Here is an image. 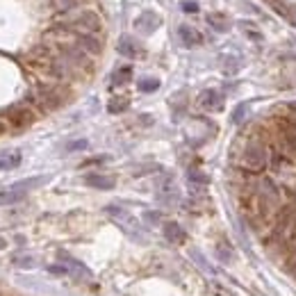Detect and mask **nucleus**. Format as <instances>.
<instances>
[{"label": "nucleus", "instance_id": "1a4fd4ad", "mask_svg": "<svg viewBox=\"0 0 296 296\" xmlns=\"http://www.w3.org/2000/svg\"><path fill=\"white\" fill-rule=\"evenodd\" d=\"M198 103H201V107H205V110H221V103H223V98H221V93L214 92V89H207V92L201 93V98H198Z\"/></svg>", "mask_w": 296, "mask_h": 296}, {"label": "nucleus", "instance_id": "4be33fe9", "mask_svg": "<svg viewBox=\"0 0 296 296\" xmlns=\"http://www.w3.org/2000/svg\"><path fill=\"white\" fill-rule=\"evenodd\" d=\"M85 148H87V139H78V141L66 144V153H73V150H85Z\"/></svg>", "mask_w": 296, "mask_h": 296}, {"label": "nucleus", "instance_id": "a211bd4d", "mask_svg": "<svg viewBox=\"0 0 296 296\" xmlns=\"http://www.w3.org/2000/svg\"><path fill=\"white\" fill-rule=\"evenodd\" d=\"M207 23H210L217 32H226V30H228V21L221 14H210V16H207Z\"/></svg>", "mask_w": 296, "mask_h": 296}, {"label": "nucleus", "instance_id": "412c9836", "mask_svg": "<svg viewBox=\"0 0 296 296\" xmlns=\"http://www.w3.org/2000/svg\"><path fill=\"white\" fill-rule=\"evenodd\" d=\"M187 178H189L191 183H196V185H207V176H205V173H201V171L191 169L189 173H187Z\"/></svg>", "mask_w": 296, "mask_h": 296}, {"label": "nucleus", "instance_id": "9d476101", "mask_svg": "<svg viewBox=\"0 0 296 296\" xmlns=\"http://www.w3.org/2000/svg\"><path fill=\"white\" fill-rule=\"evenodd\" d=\"M178 37H180V41H183L187 48H194V46H198V43L203 41V37L198 35L194 28H189V25H180V28H178Z\"/></svg>", "mask_w": 296, "mask_h": 296}, {"label": "nucleus", "instance_id": "aec40b11", "mask_svg": "<svg viewBox=\"0 0 296 296\" xmlns=\"http://www.w3.org/2000/svg\"><path fill=\"white\" fill-rule=\"evenodd\" d=\"M107 110H110L112 114L123 112V110H128V98H112L110 100V105H107Z\"/></svg>", "mask_w": 296, "mask_h": 296}, {"label": "nucleus", "instance_id": "dca6fc26", "mask_svg": "<svg viewBox=\"0 0 296 296\" xmlns=\"http://www.w3.org/2000/svg\"><path fill=\"white\" fill-rule=\"evenodd\" d=\"M282 148H285V155L296 157V134L294 132L282 134Z\"/></svg>", "mask_w": 296, "mask_h": 296}, {"label": "nucleus", "instance_id": "b1692460", "mask_svg": "<svg viewBox=\"0 0 296 296\" xmlns=\"http://www.w3.org/2000/svg\"><path fill=\"white\" fill-rule=\"evenodd\" d=\"M244 114H246V105H240L237 110H235V114H233V121H235V123H240V121L244 119Z\"/></svg>", "mask_w": 296, "mask_h": 296}, {"label": "nucleus", "instance_id": "20e7f679", "mask_svg": "<svg viewBox=\"0 0 296 296\" xmlns=\"http://www.w3.org/2000/svg\"><path fill=\"white\" fill-rule=\"evenodd\" d=\"M294 223H296V210L292 207V205H287V207H280V210H278V214H276L274 230H276V233L292 230V226H294Z\"/></svg>", "mask_w": 296, "mask_h": 296}, {"label": "nucleus", "instance_id": "5701e85b", "mask_svg": "<svg viewBox=\"0 0 296 296\" xmlns=\"http://www.w3.org/2000/svg\"><path fill=\"white\" fill-rule=\"evenodd\" d=\"M180 7H183V12H187V14H196L198 12V5L194 2V0H183Z\"/></svg>", "mask_w": 296, "mask_h": 296}, {"label": "nucleus", "instance_id": "ddd939ff", "mask_svg": "<svg viewBox=\"0 0 296 296\" xmlns=\"http://www.w3.org/2000/svg\"><path fill=\"white\" fill-rule=\"evenodd\" d=\"M164 237L171 241V244H183L185 241V230L178 223H173V221H169V223H164Z\"/></svg>", "mask_w": 296, "mask_h": 296}, {"label": "nucleus", "instance_id": "2eb2a0df", "mask_svg": "<svg viewBox=\"0 0 296 296\" xmlns=\"http://www.w3.org/2000/svg\"><path fill=\"white\" fill-rule=\"evenodd\" d=\"M43 183V178H28V180H21V183H14L12 185V189L16 191H23V194H28L32 187H39Z\"/></svg>", "mask_w": 296, "mask_h": 296}, {"label": "nucleus", "instance_id": "a878e982", "mask_svg": "<svg viewBox=\"0 0 296 296\" xmlns=\"http://www.w3.org/2000/svg\"><path fill=\"white\" fill-rule=\"evenodd\" d=\"M48 271H50V274H66L69 269H66V267H57V264H53V267H48Z\"/></svg>", "mask_w": 296, "mask_h": 296}, {"label": "nucleus", "instance_id": "4468645a", "mask_svg": "<svg viewBox=\"0 0 296 296\" xmlns=\"http://www.w3.org/2000/svg\"><path fill=\"white\" fill-rule=\"evenodd\" d=\"M119 53H121V55H126V57H137V55H139V46H137L130 37H121Z\"/></svg>", "mask_w": 296, "mask_h": 296}, {"label": "nucleus", "instance_id": "cd10ccee", "mask_svg": "<svg viewBox=\"0 0 296 296\" xmlns=\"http://www.w3.org/2000/svg\"><path fill=\"white\" fill-rule=\"evenodd\" d=\"M2 130H5V128H2V126H0V132H2Z\"/></svg>", "mask_w": 296, "mask_h": 296}, {"label": "nucleus", "instance_id": "6ab92c4d", "mask_svg": "<svg viewBox=\"0 0 296 296\" xmlns=\"http://www.w3.org/2000/svg\"><path fill=\"white\" fill-rule=\"evenodd\" d=\"M130 78H132V69H130V66H123V69H119L114 73V82H116V85H126Z\"/></svg>", "mask_w": 296, "mask_h": 296}, {"label": "nucleus", "instance_id": "7ed1b4c3", "mask_svg": "<svg viewBox=\"0 0 296 296\" xmlns=\"http://www.w3.org/2000/svg\"><path fill=\"white\" fill-rule=\"evenodd\" d=\"M71 28L78 30L80 35H93V32L100 30V18H98V14H93V12H82L75 21L71 23Z\"/></svg>", "mask_w": 296, "mask_h": 296}, {"label": "nucleus", "instance_id": "f8f14e48", "mask_svg": "<svg viewBox=\"0 0 296 296\" xmlns=\"http://www.w3.org/2000/svg\"><path fill=\"white\" fill-rule=\"evenodd\" d=\"M18 164H21V153L18 150H5V153H0V171L16 169Z\"/></svg>", "mask_w": 296, "mask_h": 296}, {"label": "nucleus", "instance_id": "f3484780", "mask_svg": "<svg viewBox=\"0 0 296 296\" xmlns=\"http://www.w3.org/2000/svg\"><path fill=\"white\" fill-rule=\"evenodd\" d=\"M137 87H139V92H144V93H153L160 89V80L157 78H141L139 82H137Z\"/></svg>", "mask_w": 296, "mask_h": 296}, {"label": "nucleus", "instance_id": "f03ea898", "mask_svg": "<svg viewBox=\"0 0 296 296\" xmlns=\"http://www.w3.org/2000/svg\"><path fill=\"white\" fill-rule=\"evenodd\" d=\"M260 207L264 214H274V210L280 207V191L274 185V180L264 178L260 183Z\"/></svg>", "mask_w": 296, "mask_h": 296}, {"label": "nucleus", "instance_id": "39448f33", "mask_svg": "<svg viewBox=\"0 0 296 296\" xmlns=\"http://www.w3.org/2000/svg\"><path fill=\"white\" fill-rule=\"evenodd\" d=\"M134 28L139 30L141 35H150V32H155V30L160 28V16L153 14V12H144V14L137 16Z\"/></svg>", "mask_w": 296, "mask_h": 296}, {"label": "nucleus", "instance_id": "bb28decb", "mask_svg": "<svg viewBox=\"0 0 296 296\" xmlns=\"http://www.w3.org/2000/svg\"><path fill=\"white\" fill-rule=\"evenodd\" d=\"M289 126H292V128H294V130H296V114H292V116H289Z\"/></svg>", "mask_w": 296, "mask_h": 296}, {"label": "nucleus", "instance_id": "393cba45", "mask_svg": "<svg viewBox=\"0 0 296 296\" xmlns=\"http://www.w3.org/2000/svg\"><path fill=\"white\" fill-rule=\"evenodd\" d=\"M14 264H21V267H32V264H35V260H32V258H16Z\"/></svg>", "mask_w": 296, "mask_h": 296}, {"label": "nucleus", "instance_id": "9b49d317", "mask_svg": "<svg viewBox=\"0 0 296 296\" xmlns=\"http://www.w3.org/2000/svg\"><path fill=\"white\" fill-rule=\"evenodd\" d=\"M75 46L82 48V50H87V53H92V55H98L100 50H103L100 41L93 35H78V43H75Z\"/></svg>", "mask_w": 296, "mask_h": 296}, {"label": "nucleus", "instance_id": "f257e3e1", "mask_svg": "<svg viewBox=\"0 0 296 296\" xmlns=\"http://www.w3.org/2000/svg\"><path fill=\"white\" fill-rule=\"evenodd\" d=\"M269 162H271V155L262 144H248L244 155H241V166L246 171H253V173L262 171Z\"/></svg>", "mask_w": 296, "mask_h": 296}, {"label": "nucleus", "instance_id": "6e6552de", "mask_svg": "<svg viewBox=\"0 0 296 296\" xmlns=\"http://www.w3.org/2000/svg\"><path fill=\"white\" fill-rule=\"evenodd\" d=\"M105 210H107V214H110L112 219H116L119 223H123V228H128V233H132V230H130L132 226L137 228V221H134V219L130 217L126 210H123V207H116V205H107Z\"/></svg>", "mask_w": 296, "mask_h": 296}, {"label": "nucleus", "instance_id": "423d86ee", "mask_svg": "<svg viewBox=\"0 0 296 296\" xmlns=\"http://www.w3.org/2000/svg\"><path fill=\"white\" fill-rule=\"evenodd\" d=\"M9 121L14 123L16 128H25L35 123V112L28 110V107H16V110H9Z\"/></svg>", "mask_w": 296, "mask_h": 296}, {"label": "nucleus", "instance_id": "0eeeda50", "mask_svg": "<svg viewBox=\"0 0 296 296\" xmlns=\"http://www.w3.org/2000/svg\"><path fill=\"white\" fill-rule=\"evenodd\" d=\"M85 185H89V187H93V189H114V185H116V180H114L112 176H103V173H89V176H85Z\"/></svg>", "mask_w": 296, "mask_h": 296}]
</instances>
